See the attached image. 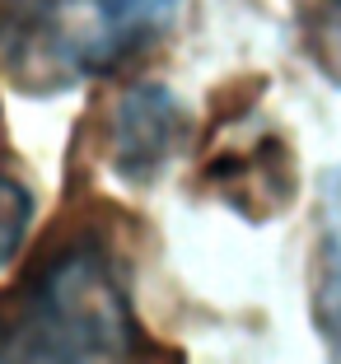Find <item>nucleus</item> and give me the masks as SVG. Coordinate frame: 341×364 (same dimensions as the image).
<instances>
[{"mask_svg":"<svg viewBox=\"0 0 341 364\" xmlns=\"http://www.w3.org/2000/svg\"><path fill=\"white\" fill-rule=\"evenodd\" d=\"M145 341L127 271L94 229L56 243L0 294V360H136Z\"/></svg>","mask_w":341,"mask_h":364,"instance_id":"f257e3e1","label":"nucleus"},{"mask_svg":"<svg viewBox=\"0 0 341 364\" xmlns=\"http://www.w3.org/2000/svg\"><path fill=\"white\" fill-rule=\"evenodd\" d=\"M182 0H0V70L23 94H61L127 70L173 28Z\"/></svg>","mask_w":341,"mask_h":364,"instance_id":"f03ea898","label":"nucleus"},{"mask_svg":"<svg viewBox=\"0 0 341 364\" xmlns=\"http://www.w3.org/2000/svg\"><path fill=\"white\" fill-rule=\"evenodd\" d=\"M187 145V112L182 103L154 80H140L112 107V136H107V164L122 182L149 187L178 150Z\"/></svg>","mask_w":341,"mask_h":364,"instance_id":"7ed1b4c3","label":"nucleus"},{"mask_svg":"<svg viewBox=\"0 0 341 364\" xmlns=\"http://www.w3.org/2000/svg\"><path fill=\"white\" fill-rule=\"evenodd\" d=\"M201 182L220 196L224 205H234L243 220H271L276 210L290 205V192H295V164H290L285 140L267 136L253 150H229L220 159L206 164Z\"/></svg>","mask_w":341,"mask_h":364,"instance_id":"20e7f679","label":"nucleus"},{"mask_svg":"<svg viewBox=\"0 0 341 364\" xmlns=\"http://www.w3.org/2000/svg\"><path fill=\"white\" fill-rule=\"evenodd\" d=\"M318 243H313V285L309 309L313 327L341 355V164H332L318 182Z\"/></svg>","mask_w":341,"mask_h":364,"instance_id":"39448f33","label":"nucleus"},{"mask_svg":"<svg viewBox=\"0 0 341 364\" xmlns=\"http://www.w3.org/2000/svg\"><path fill=\"white\" fill-rule=\"evenodd\" d=\"M299 43H304V56L318 65V75L341 89V0H309L304 5Z\"/></svg>","mask_w":341,"mask_h":364,"instance_id":"423d86ee","label":"nucleus"},{"mask_svg":"<svg viewBox=\"0 0 341 364\" xmlns=\"http://www.w3.org/2000/svg\"><path fill=\"white\" fill-rule=\"evenodd\" d=\"M28 225H33V192L23 182H14L10 173H0V271L19 257Z\"/></svg>","mask_w":341,"mask_h":364,"instance_id":"0eeeda50","label":"nucleus"}]
</instances>
